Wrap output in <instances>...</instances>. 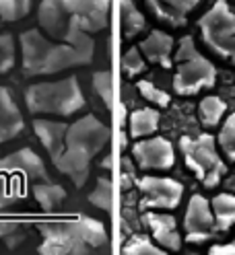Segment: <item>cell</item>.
Listing matches in <instances>:
<instances>
[{"label":"cell","mask_w":235,"mask_h":255,"mask_svg":"<svg viewBox=\"0 0 235 255\" xmlns=\"http://www.w3.org/2000/svg\"><path fill=\"white\" fill-rule=\"evenodd\" d=\"M122 68L126 70L128 76H136L145 70V58L143 52L136 50V47H130V50L122 56Z\"/></svg>","instance_id":"obj_31"},{"label":"cell","mask_w":235,"mask_h":255,"mask_svg":"<svg viewBox=\"0 0 235 255\" xmlns=\"http://www.w3.org/2000/svg\"><path fill=\"white\" fill-rule=\"evenodd\" d=\"M0 175H10V177H23V179L48 177L43 161L31 148H21L17 152L0 158Z\"/></svg>","instance_id":"obj_12"},{"label":"cell","mask_w":235,"mask_h":255,"mask_svg":"<svg viewBox=\"0 0 235 255\" xmlns=\"http://www.w3.org/2000/svg\"><path fill=\"white\" fill-rule=\"evenodd\" d=\"M107 140H109V128L95 116L89 114L81 120H76L66 130L64 150L54 163L56 169L64 173L76 187H83L89 179V169L93 158L105 148Z\"/></svg>","instance_id":"obj_3"},{"label":"cell","mask_w":235,"mask_h":255,"mask_svg":"<svg viewBox=\"0 0 235 255\" xmlns=\"http://www.w3.org/2000/svg\"><path fill=\"white\" fill-rule=\"evenodd\" d=\"M180 146L184 152V163L196 177L202 181L205 187L219 185L221 177L227 173V165L221 161L217 152V142L211 134H200L198 138L184 136L180 140Z\"/></svg>","instance_id":"obj_7"},{"label":"cell","mask_w":235,"mask_h":255,"mask_svg":"<svg viewBox=\"0 0 235 255\" xmlns=\"http://www.w3.org/2000/svg\"><path fill=\"white\" fill-rule=\"evenodd\" d=\"M33 130H35L39 142L43 144V148L48 150L52 163H56L62 154V150H64L68 124L54 122V120H33Z\"/></svg>","instance_id":"obj_15"},{"label":"cell","mask_w":235,"mask_h":255,"mask_svg":"<svg viewBox=\"0 0 235 255\" xmlns=\"http://www.w3.org/2000/svg\"><path fill=\"white\" fill-rule=\"evenodd\" d=\"M33 0H0V19L6 23H14L25 19Z\"/></svg>","instance_id":"obj_23"},{"label":"cell","mask_w":235,"mask_h":255,"mask_svg":"<svg viewBox=\"0 0 235 255\" xmlns=\"http://www.w3.org/2000/svg\"><path fill=\"white\" fill-rule=\"evenodd\" d=\"M27 109L33 116H60L68 118L83 111L87 101L76 76L54 83H35L25 91Z\"/></svg>","instance_id":"obj_5"},{"label":"cell","mask_w":235,"mask_h":255,"mask_svg":"<svg viewBox=\"0 0 235 255\" xmlns=\"http://www.w3.org/2000/svg\"><path fill=\"white\" fill-rule=\"evenodd\" d=\"M120 21H122V33L126 39L138 35L147 25L143 12L136 8L132 0H122L120 2Z\"/></svg>","instance_id":"obj_21"},{"label":"cell","mask_w":235,"mask_h":255,"mask_svg":"<svg viewBox=\"0 0 235 255\" xmlns=\"http://www.w3.org/2000/svg\"><path fill=\"white\" fill-rule=\"evenodd\" d=\"M140 52L147 56L149 62L159 64L163 68L174 66V37L155 29L140 41Z\"/></svg>","instance_id":"obj_16"},{"label":"cell","mask_w":235,"mask_h":255,"mask_svg":"<svg viewBox=\"0 0 235 255\" xmlns=\"http://www.w3.org/2000/svg\"><path fill=\"white\" fill-rule=\"evenodd\" d=\"M103 167H105V169H112V158H109V156L103 158Z\"/></svg>","instance_id":"obj_34"},{"label":"cell","mask_w":235,"mask_h":255,"mask_svg":"<svg viewBox=\"0 0 235 255\" xmlns=\"http://www.w3.org/2000/svg\"><path fill=\"white\" fill-rule=\"evenodd\" d=\"M225 111H227V103L221 97H217V95H209V97H205L198 105L200 122L207 128H217L221 124Z\"/></svg>","instance_id":"obj_22"},{"label":"cell","mask_w":235,"mask_h":255,"mask_svg":"<svg viewBox=\"0 0 235 255\" xmlns=\"http://www.w3.org/2000/svg\"><path fill=\"white\" fill-rule=\"evenodd\" d=\"M184 229H186V241L200 245L209 241L217 231V222H215V214L211 208V202L194 194L188 202V210H186V218H184Z\"/></svg>","instance_id":"obj_10"},{"label":"cell","mask_w":235,"mask_h":255,"mask_svg":"<svg viewBox=\"0 0 235 255\" xmlns=\"http://www.w3.org/2000/svg\"><path fill=\"white\" fill-rule=\"evenodd\" d=\"M31 191H33V198L35 202L39 204V208L43 212H52L56 210L58 206L66 200V189L50 181L48 177H41V179H33V187H31Z\"/></svg>","instance_id":"obj_18"},{"label":"cell","mask_w":235,"mask_h":255,"mask_svg":"<svg viewBox=\"0 0 235 255\" xmlns=\"http://www.w3.org/2000/svg\"><path fill=\"white\" fill-rule=\"evenodd\" d=\"M219 146H221V150L225 152V156L229 158V161L235 163V114H231L223 128H221V132H219Z\"/></svg>","instance_id":"obj_27"},{"label":"cell","mask_w":235,"mask_h":255,"mask_svg":"<svg viewBox=\"0 0 235 255\" xmlns=\"http://www.w3.org/2000/svg\"><path fill=\"white\" fill-rule=\"evenodd\" d=\"M147 2L161 21L182 27L186 25L188 14L200 4V0H147Z\"/></svg>","instance_id":"obj_17"},{"label":"cell","mask_w":235,"mask_h":255,"mask_svg":"<svg viewBox=\"0 0 235 255\" xmlns=\"http://www.w3.org/2000/svg\"><path fill=\"white\" fill-rule=\"evenodd\" d=\"M0 239H4L8 247H14L25 239L23 225L17 220H0Z\"/></svg>","instance_id":"obj_30"},{"label":"cell","mask_w":235,"mask_h":255,"mask_svg":"<svg viewBox=\"0 0 235 255\" xmlns=\"http://www.w3.org/2000/svg\"><path fill=\"white\" fill-rule=\"evenodd\" d=\"M41 243L37 253L41 255H85L107 249V231L97 218L81 216L74 220L41 222L37 227Z\"/></svg>","instance_id":"obj_4"},{"label":"cell","mask_w":235,"mask_h":255,"mask_svg":"<svg viewBox=\"0 0 235 255\" xmlns=\"http://www.w3.org/2000/svg\"><path fill=\"white\" fill-rule=\"evenodd\" d=\"M23 130L25 122L19 111V105L14 103L12 93L6 87H0V144L21 136Z\"/></svg>","instance_id":"obj_13"},{"label":"cell","mask_w":235,"mask_h":255,"mask_svg":"<svg viewBox=\"0 0 235 255\" xmlns=\"http://www.w3.org/2000/svg\"><path fill=\"white\" fill-rule=\"evenodd\" d=\"M14 200H17V191L6 189V187H0V212L6 210L8 206H12Z\"/></svg>","instance_id":"obj_32"},{"label":"cell","mask_w":235,"mask_h":255,"mask_svg":"<svg viewBox=\"0 0 235 255\" xmlns=\"http://www.w3.org/2000/svg\"><path fill=\"white\" fill-rule=\"evenodd\" d=\"M93 52H95V41L93 39L83 43L50 41L37 29H29L21 35L25 76L56 74L66 68L87 66L93 62Z\"/></svg>","instance_id":"obj_2"},{"label":"cell","mask_w":235,"mask_h":255,"mask_svg":"<svg viewBox=\"0 0 235 255\" xmlns=\"http://www.w3.org/2000/svg\"><path fill=\"white\" fill-rule=\"evenodd\" d=\"M145 222L157 241V245L167 249V251H180L182 247V237L178 233V222L171 214H159V212H147Z\"/></svg>","instance_id":"obj_14"},{"label":"cell","mask_w":235,"mask_h":255,"mask_svg":"<svg viewBox=\"0 0 235 255\" xmlns=\"http://www.w3.org/2000/svg\"><path fill=\"white\" fill-rule=\"evenodd\" d=\"M89 202L95 206L97 210H103V212L112 210V181H109L107 177L99 179L95 189L89 194Z\"/></svg>","instance_id":"obj_25"},{"label":"cell","mask_w":235,"mask_h":255,"mask_svg":"<svg viewBox=\"0 0 235 255\" xmlns=\"http://www.w3.org/2000/svg\"><path fill=\"white\" fill-rule=\"evenodd\" d=\"M159 111L153 107H145V109H136L134 114H130L128 120V128H130V136L132 138H145L157 132L159 128Z\"/></svg>","instance_id":"obj_19"},{"label":"cell","mask_w":235,"mask_h":255,"mask_svg":"<svg viewBox=\"0 0 235 255\" xmlns=\"http://www.w3.org/2000/svg\"><path fill=\"white\" fill-rule=\"evenodd\" d=\"M178 68L174 74V91L182 97L200 93L202 89H211L217 83V68L213 62L200 56L192 35H186L180 41L178 52L174 54Z\"/></svg>","instance_id":"obj_6"},{"label":"cell","mask_w":235,"mask_h":255,"mask_svg":"<svg viewBox=\"0 0 235 255\" xmlns=\"http://www.w3.org/2000/svg\"><path fill=\"white\" fill-rule=\"evenodd\" d=\"M136 89H138L140 95H143L145 101H149V103H153L157 107H167L171 103L169 93H165L163 89H159V87H157L155 83H151V81H138L136 83Z\"/></svg>","instance_id":"obj_26"},{"label":"cell","mask_w":235,"mask_h":255,"mask_svg":"<svg viewBox=\"0 0 235 255\" xmlns=\"http://www.w3.org/2000/svg\"><path fill=\"white\" fill-rule=\"evenodd\" d=\"M126 255H165L167 251H163V247L151 243V239L143 237V235H134L130 241L124 245V251Z\"/></svg>","instance_id":"obj_24"},{"label":"cell","mask_w":235,"mask_h":255,"mask_svg":"<svg viewBox=\"0 0 235 255\" xmlns=\"http://www.w3.org/2000/svg\"><path fill=\"white\" fill-rule=\"evenodd\" d=\"M198 27L202 39L211 50L235 66V14L225 0H217L202 14Z\"/></svg>","instance_id":"obj_8"},{"label":"cell","mask_w":235,"mask_h":255,"mask_svg":"<svg viewBox=\"0 0 235 255\" xmlns=\"http://www.w3.org/2000/svg\"><path fill=\"white\" fill-rule=\"evenodd\" d=\"M132 156L138 163L140 169H155V171H165L171 169L176 163V150L174 144L161 136L140 140L132 146Z\"/></svg>","instance_id":"obj_11"},{"label":"cell","mask_w":235,"mask_h":255,"mask_svg":"<svg viewBox=\"0 0 235 255\" xmlns=\"http://www.w3.org/2000/svg\"><path fill=\"white\" fill-rule=\"evenodd\" d=\"M93 89L99 95V99L103 101V105L107 109H112L114 105V85H112V74L105 72V70H99L93 74Z\"/></svg>","instance_id":"obj_28"},{"label":"cell","mask_w":235,"mask_h":255,"mask_svg":"<svg viewBox=\"0 0 235 255\" xmlns=\"http://www.w3.org/2000/svg\"><path fill=\"white\" fill-rule=\"evenodd\" d=\"M211 255H235V243H227V245H213Z\"/></svg>","instance_id":"obj_33"},{"label":"cell","mask_w":235,"mask_h":255,"mask_svg":"<svg viewBox=\"0 0 235 255\" xmlns=\"http://www.w3.org/2000/svg\"><path fill=\"white\" fill-rule=\"evenodd\" d=\"M14 66V39L10 33H0V74H6Z\"/></svg>","instance_id":"obj_29"},{"label":"cell","mask_w":235,"mask_h":255,"mask_svg":"<svg viewBox=\"0 0 235 255\" xmlns=\"http://www.w3.org/2000/svg\"><path fill=\"white\" fill-rule=\"evenodd\" d=\"M109 0H41L37 19L52 39L83 43L107 25Z\"/></svg>","instance_id":"obj_1"},{"label":"cell","mask_w":235,"mask_h":255,"mask_svg":"<svg viewBox=\"0 0 235 255\" xmlns=\"http://www.w3.org/2000/svg\"><path fill=\"white\" fill-rule=\"evenodd\" d=\"M211 208H213L219 231H229L235 225V196L233 194L215 196L211 200Z\"/></svg>","instance_id":"obj_20"},{"label":"cell","mask_w":235,"mask_h":255,"mask_svg":"<svg viewBox=\"0 0 235 255\" xmlns=\"http://www.w3.org/2000/svg\"><path fill=\"white\" fill-rule=\"evenodd\" d=\"M138 189L145 200L143 204L151 210H176L184 196V185L169 177L147 175V177L138 179Z\"/></svg>","instance_id":"obj_9"}]
</instances>
